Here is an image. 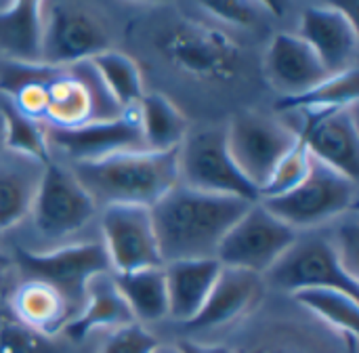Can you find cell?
Segmentation results:
<instances>
[{"mask_svg": "<svg viewBox=\"0 0 359 353\" xmlns=\"http://www.w3.org/2000/svg\"><path fill=\"white\" fill-rule=\"evenodd\" d=\"M181 349L185 353H236L223 345H204V343H183Z\"/></svg>", "mask_w": 359, "mask_h": 353, "instance_id": "cell-36", "label": "cell"}, {"mask_svg": "<svg viewBox=\"0 0 359 353\" xmlns=\"http://www.w3.org/2000/svg\"><path fill=\"white\" fill-rule=\"evenodd\" d=\"M263 67L271 88L282 97H297L307 93L330 76L320 57L297 32H280L271 40Z\"/></svg>", "mask_w": 359, "mask_h": 353, "instance_id": "cell-17", "label": "cell"}, {"mask_svg": "<svg viewBox=\"0 0 359 353\" xmlns=\"http://www.w3.org/2000/svg\"><path fill=\"white\" fill-rule=\"evenodd\" d=\"M44 166L29 156L8 149L0 152V232L13 229L27 219Z\"/></svg>", "mask_w": 359, "mask_h": 353, "instance_id": "cell-20", "label": "cell"}, {"mask_svg": "<svg viewBox=\"0 0 359 353\" xmlns=\"http://www.w3.org/2000/svg\"><path fill=\"white\" fill-rule=\"evenodd\" d=\"M217 259H187L164 265L168 288V318L187 324L202 309L208 293L219 278Z\"/></svg>", "mask_w": 359, "mask_h": 353, "instance_id": "cell-21", "label": "cell"}, {"mask_svg": "<svg viewBox=\"0 0 359 353\" xmlns=\"http://www.w3.org/2000/svg\"><path fill=\"white\" fill-rule=\"evenodd\" d=\"M151 353H185L181 349V345H156V349Z\"/></svg>", "mask_w": 359, "mask_h": 353, "instance_id": "cell-37", "label": "cell"}, {"mask_svg": "<svg viewBox=\"0 0 359 353\" xmlns=\"http://www.w3.org/2000/svg\"><path fill=\"white\" fill-rule=\"evenodd\" d=\"M133 322V312L124 301L114 274H101L88 282L84 303L63 333L74 341H82L95 331H118Z\"/></svg>", "mask_w": 359, "mask_h": 353, "instance_id": "cell-19", "label": "cell"}, {"mask_svg": "<svg viewBox=\"0 0 359 353\" xmlns=\"http://www.w3.org/2000/svg\"><path fill=\"white\" fill-rule=\"evenodd\" d=\"M135 322H158L168 318V288L164 265L128 274H114Z\"/></svg>", "mask_w": 359, "mask_h": 353, "instance_id": "cell-25", "label": "cell"}, {"mask_svg": "<svg viewBox=\"0 0 359 353\" xmlns=\"http://www.w3.org/2000/svg\"><path fill=\"white\" fill-rule=\"evenodd\" d=\"M99 206L78 183L67 166L53 160L44 166L40 187L36 192L29 219L36 236L57 248L69 244V238L78 236L97 217Z\"/></svg>", "mask_w": 359, "mask_h": 353, "instance_id": "cell-6", "label": "cell"}, {"mask_svg": "<svg viewBox=\"0 0 359 353\" xmlns=\"http://www.w3.org/2000/svg\"><path fill=\"white\" fill-rule=\"evenodd\" d=\"M0 55L4 61L42 63V2L0 6Z\"/></svg>", "mask_w": 359, "mask_h": 353, "instance_id": "cell-23", "label": "cell"}, {"mask_svg": "<svg viewBox=\"0 0 359 353\" xmlns=\"http://www.w3.org/2000/svg\"><path fill=\"white\" fill-rule=\"evenodd\" d=\"M326 234H328L339 259L343 261V265L353 276H358V211H353V213L341 217L339 221L330 223Z\"/></svg>", "mask_w": 359, "mask_h": 353, "instance_id": "cell-32", "label": "cell"}, {"mask_svg": "<svg viewBox=\"0 0 359 353\" xmlns=\"http://www.w3.org/2000/svg\"><path fill=\"white\" fill-rule=\"evenodd\" d=\"M8 312L48 339L63 333L67 322L76 316L67 299L40 280H23L8 297Z\"/></svg>", "mask_w": 359, "mask_h": 353, "instance_id": "cell-22", "label": "cell"}, {"mask_svg": "<svg viewBox=\"0 0 359 353\" xmlns=\"http://www.w3.org/2000/svg\"><path fill=\"white\" fill-rule=\"evenodd\" d=\"M46 128L74 131L88 124L114 120L122 114L90 61L72 65H48L44 78Z\"/></svg>", "mask_w": 359, "mask_h": 353, "instance_id": "cell-3", "label": "cell"}, {"mask_svg": "<svg viewBox=\"0 0 359 353\" xmlns=\"http://www.w3.org/2000/svg\"><path fill=\"white\" fill-rule=\"evenodd\" d=\"M8 265H11V259L0 251V274H4V272L8 269Z\"/></svg>", "mask_w": 359, "mask_h": 353, "instance_id": "cell-38", "label": "cell"}, {"mask_svg": "<svg viewBox=\"0 0 359 353\" xmlns=\"http://www.w3.org/2000/svg\"><path fill=\"white\" fill-rule=\"evenodd\" d=\"M297 34L311 46L330 76L358 67V25L343 8L332 4L305 8Z\"/></svg>", "mask_w": 359, "mask_h": 353, "instance_id": "cell-16", "label": "cell"}, {"mask_svg": "<svg viewBox=\"0 0 359 353\" xmlns=\"http://www.w3.org/2000/svg\"><path fill=\"white\" fill-rule=\"evenodd\" d=\"M297 234L261 202H252L225 234L215 259L221 267L242 269L263 278L290 248Z\"/></svg>", "mask_w": 359, "mask_h": 353, "instance_id": "cell-9", "label": "cell"}, {"mask_svg": "<svg viewBox=\"0 0 359 353\" xmlns=\"http://www.w3.org/2000/svg\"><path fill=\"white\" fill-rule=\"evenodd\" d=\"M97 206L151 208L177 183V152L135 149L69 166Z\"/></svg>", "mask_w": 359, "mask_h": 353, "instance_id": "cell-2", "label": "cell"}, {"mask_svg": "<svg viewBox=\"0 0 359 353\" xmlns=\"http://www.w3.org/2000/svg\"><path fill=\"white\" fill-rule=\"evenodd\" d=\"M250 204L242 198L206 194L177 183L149 208L162 263L215 259L225 234Z\"/></svg>", "mask_w": 359, "mask_h": 353, "instance_id": "cell-1", "label": "cell"}, {"mask_svg": "<svg viewBox=\"0 0 359 353\" xmlns=\"http://www.w3.org/2000/svg\"><path fill=\"white\" fill-rule=\"evenodd\" d=\"M4 149V122H2V116H0V152Z\"/></svg>", "mask_w": 359, "mask_h": 353, "instance_id": "cell-39", "label": "cell"}, {"mask_svg": "<svg viewBox=\"0 0 359 353\" xmlns=\"http://www.w3.org/2000/svg\"><path fill=\"white\" fill-rule=\"evenodd\" d=\"M101 244L111 274L162 267V255L149 208L105 206L101 213Z\"/></svg>", "mask_w": 359, "mask_h": 353, "instance_id": "cell-14", "label": "cell"}, {"mask_svg": "<svg viewBox=\"0 0 359 353\" xmlns=\"http://www.w3.org/2000/svg\"><path fill=\"white\" fill-rule=\"evenodd\" d=\"M0 116L4 122V149L29 156L34 160H40L42 164H48L53 160L46 139V126L42 122L19 114L6 101L0 105Z\"/></svg>", "mask_w": 359, "mask_h": 353, "instance_id": "cell-29", "label": "cell"}, {"mask_svg": "<svg viewBox=\"0 0 359 353\" xmlns=\"http://www.w3.org/2000/svg\"><path fill=\"white\" fill-rule=\"evenodd\" d=\"M179 183L217 196L259 202V189L236 166L225 139V126L187 131L177 149Z\"/></svg>", "mask_w": 359, "mask_h": 353, "instance_id": "cell-5", "label": "cell"}, {"mask_svg": "<svg viewBox=\"0 0 359 353\" xmlns=\"http://www.w3.org/2000/svg\"><path fill=\"white\" fill-rule=\"evenodd\" d=\"M265 293V280L257 274L221 267L202 309L185 324L187 331H212L246 316Z\"/></svg>", "mask_w": 359, "mask_h": 353, "instance_id": "cell-18", "label": "cell"}, {"mask_svg": "<svg viewBox=\"0 0 359 353\" xmlns=\"http://www.w3.org/2000/svg\"><path fill=\"white\" fill-rule=\"evenodd\" d=\"M156 337L139 322L111 331L101 353H151L156 349Z\"/></svg>", "mask_w": 359, "mask_h": 353, "instance_id": "cell-34", "label": "cell"}, {"mask_svg": "<svg viewBox=\"0 0 359 353\" xmlns=\"http://www.w3.org/2000/svg\"><path fill=\"white\" fill-rule=\"evenodd\" d=\"M0 353H59L53 339L42 337L8 309H0Z\"/></svg>", "mask_w": 359, "mask_h": 353, "instance_id": "cell-31", "label": "cell"}, {"mask_svg": "<svg viewBox=\"0 0 359 353\" xmlns=\"http://www.w3.org/2000/svg\"><path fill=\"white\" fill-rule=\"evenodd\" d=\"M265 286L294 295L307 288H339L358 297L359 278L339 259L326 229L299 232L290 248L263 276Z\"/></svg>", "mask_w": 359, "mask_h": 353, "instance_id": "cell-7", "label": "cell"}, {"mask_svg": "<svg viewBox=\"0 0 359 353\" xmlns=\"http://www.w3.org/2000/svg\"><path fill=\"white\" fill-rule=\"evenodd\" d=\"M202 11L231 25H255L271 13L267 2H215L202 4Z\"/></svg>", "mask_w": 359, "mask_h": 353, "instance_id": "cell-33", "label": "cell"}, {"mask_svg": "<svg viewBox=\"0 0 359 353\" xmlns=\"http://www.w3.org/2000/svg\"><path fill=\"white\" fill-rule=\"evenodd\" d=\"M107 23L78 2H42V63L72 65L111 48Z\"/></svg>", "mask_w": 359, "mask_h": 353, "instance_id": "cell-10", "label": "cell"}, {"mask_svg": "<svg viewBox=\"0 0 359 353\" xmlns=\"http://www.w3.org/2000/svg\"><path fill=\"white\" fill-rule=\"evenodd\" d=\"M160 48L177 69L208 82H227L242 65L240 48L231 38L194 21L170 25L160 38Z\"/></svg>", "mask_w": 359, "mask_h": 353, "instance_id": "cell-12", "label": "cell"}, {"mask_svg": "<svg viewBox=\"0 0 359 353\" xmlns=\"http://www.w3.org/2000/svg\"><path fill=\"white\" fill-rule=\"evenodd\" d=\"M259 202L294 232L326 229L358 208V181L313 158L309 175L299 187Z\"/></svg>", "mask_w": 359, "mask_h": 353, "instance_id": "cell-4", "label": "cell"}, {"mask_svg": "<svg viewBox=\"0 0 359 353\" xmlns=\"http://www.w3.org/2000/svg\"><path fill=\"white\" fill-rule=\"evenodd\" d=\"M46 139H48L53 160H55V154H59L69 164L93 162V160H101V158L122 154V152L147 149L143 135H141L137 107L122 112L114 120L88 124V126L74 128V131L46 128Z\"/></svg>", "mask_w": 359, "mask_h": 353, "instance_id": "cell-15", "label": "cell"}, {"mask_svg": "<svg viewBox=\"0 0 359 353\" xmlns=\"http://www.w3.org/2000/svg\"><path fill=\"white\" fill-rule=\"evenodd\" d=\"M137 109L145 147L151 152H177L189 131L183 112L160 93L143 95Z\"/></svg>", "mask_w": 359, "mask_h": 353, "instance_id": "cell-24", "label": "cell"}, {"mask_svg": "<svg viewBox=\"0 0 359 353\" xmlns=\"http://www.w3.org/2000/svg\"><path fill=\"white\" fill-rule=\"evenodd\" d=\"M288 116H299L294 124H288L297 131L299 141L307 147L311 158L358 181L359 128L355 105L322 112H297Z\"/></svg>", "mask_w": 359, "mask_h": 353, "instance_id": "cell-13", "label": "cell"}, {"mask_svg": "<svg viewBox=\"0 0 359 353\" xmlns=\"http://www.w3.org/2000/svg\"><path fill=\"white\" fill-rule=\"evenodd\" d=\"M225 139L240 173L261 189L280 158L299 141V135L284 118L240 112L225 124Z\"/></svg>", "mask_w": 359, "mask_h": 353, "instance_id": "cell-11", "label": "cell"}, {"mask_svg": "<svg viewBox=\"0 0 359 353\" xmlns=\"http://www.w3.org/2000/svg\"><path fill=\"white\" fill-rule=\"evenodd\" d=\"M358 67L332 74L307 93L297 97H282L276 103V109L282 114H297V112H322V109H337L358 105Z\"/></svg>", "mask_w": 359, "mask_h": 353, "instance_id": "cell-27", "label": "cell"}, {"mask_svg": "<svg viewBox=\"0 0 359 353\" xmlns=\"http://www.w3.org/2000/svg\"><path fill=\"white\" fill-rule=\"evenodd\" d=\"M90 63L122 112L139 105L141 97L145 95L143 76L133 57H128L122 51L107 48L99 53L97 57H93Z\"/></svg>", "mask_w": 359, "mask_h": 353, "instance_id": "cell-28", "label": "cell"}, {"mask_svg": "<svg viewBox=\"0 0 359 353\" xmlns=\"http://www.w3.org/2000/svg\"><path fill=\"white\" fill-rule=\"evenodd\" d=\"M244 353H311V349L299 341V339H290V337H269L263 339L259 343H255L248 352Z\"/></svg>", "mask_w": 359, "mask_h": 353, "instance_id": "cell-35", "label": "cell"}, {"mask_svg": "<svg viewBox=\"0 0 359 353\" xmlns=\"http://www.w3.org/2000/svg\"><path fill=\"white\" fill-rule=\"evenodd\" d=\"M15 263L25 280H40L57 288L74 314L80 312L86 286L95 276L111 274L105 248L99 242H69L57 248H17Z\"/></svg>", "mask_w": 359, "mask_h": 353, "instance_id": "cell-8", "label": "cell"}, {"mask_svg": "<svg viewBox=\"0 0 359 353\" xmlns=\"http://www.w3.org/2000/svg\"><path fill=\"white\" fill-rule=\"evenodd\" d=\"M303 309H307L313 318L330 326L332 331L358 339L359 309L358 297L339 288H307L290 295Z\"/></svg>", "mask_w": 359, "mask_h": 353, "instance_id": "cell-26", "label": "cell"}, {"mask_svg": "<svg viewBox=\"0 0 359 353\" xmlns=\"http://www.w3.org/2000/svg\"><path fill=\"white\" fill-rule=\"evenodd\" d=\"M0 301H2V295H0Z\"/></svg>", "mask_w": 359, "mask_h": 353, "instance_id": "cell-40", "label": "cell"}, {"mask_svg": "<svg viewBox=\"0 0 359 353\" xmlns=\"http://www.w3.org/2000/svg\"><path fill=\"white\" fill-rule=\"evenodd\" d=\"M311 154L307 152V147L297 141L276 164V168L271 171L269 179L265 181V185L259 189V200H271V198H280L288 192H292L294 187H299L305 177L309 175L311 168Z\"/></svg>", "mask_w": 359, "mask_h": 353, "instance_id": "cell-30", "label": "cell"}]
</instances>
